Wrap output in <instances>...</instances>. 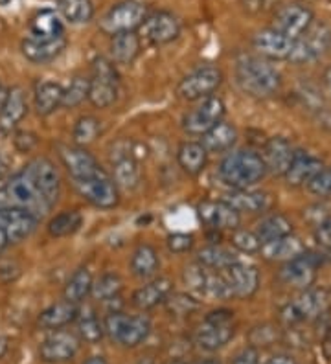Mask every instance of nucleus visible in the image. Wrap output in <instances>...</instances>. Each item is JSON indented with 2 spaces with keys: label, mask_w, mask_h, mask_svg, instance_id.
Wrapping results in <instances>:
<instances>
[{
  "label": "nucleus",
  "mask_w": 331,
  "mask_h": 364,
  "mask_svg": "<svg viewBox=\"0 0 331 364\" xmlns=\"http://www.w3.org/2000/svg\"><path fill=\"white\" fill-rule=\"evenodd\" d=\"M236 81L239 89L252 98L265 100L278 94L282 89V76L267 59L243 55L236 63Z\"/></svg>",
  "instance_id": "nucleus-1"
},
{
  "label": "nucleus",
  "mask_w": 331,
  "mask_h": 364,
  "mask_svg": "<svg viewBox=\"0 0 331 364\" xmlns=\"http://www.w3.org/2000/svg\"><path fill=\"white\" fill-rule=\"evenodd\" d=\"M267 175L261 155L251 149H241L226 155L219 164V177L232 190L251 188Z\"/></svg>",
  "instance_id": "nucleus-2"
},
{
  "label": "nucleus",
  "mask_w": 331,
  "mask_h": 364,
  "mask_svg": "<svg viewBox=\"0 0 331 364\" xmlns=\"http://www.w3.org/2000/svg\"><path fill=\"white\" fill-rule=\"evenodd\" d=\"M0 206L26 210L39 219H43L46 212L52 210V206L44 200V197L22 171L14 175L4 186L0 188Z\"/></svg>",
  "instance_id": "nucleus-3"
},
{
  "label": "nucleus",
  "mask_w": 331,
  "mask_h": 364,
  "mask_svg": "<svg viewBox=\"0 0 331 364\" xmlns=\"http://www.w3.org/2000/svg\"><path fill=\"white\" fill-rule=\"evenodd\" d=\"M120 74L110 59L98 55L93 61V72L88 80V102L96 109H109L118 100Z\"/></svg>",
  "instance_id": "nucleus-4"
},
{
  "label": "nucleus",
  "mask_w": 331,
  "mask_h": 364,
  "mask_svg": "<svg viewBox=\"0 0 331 364\" xmlns=\"http://www.w3.org/2000/svg\"><path fill=\"white\" fill-rule=\"evenodd\" d=\"M236 335L234 311L216 309L208 313L195 329V344L204 351H217L225 348Z\"/></svg>",
  "instance_id": "nucleus-5"
},
{
  "label": "nucleus",
  "mask_w": 331,
  "mask_h": 364,
  "mask_svg": "<svg viewBox=\"0 0 331 364\" xmlns=\"http://www.w3.org/2000/svg\"><path fill=\"white\" fill-rule=\"evenodd\" d=\"M105 333L120 346L137 348L151 333V320L146 315H125L122 311H110L103 320Z\"/></svg>",
  "instance_id": "nucleus-6"
},
{
  "label": "nucleus",
  "mask_w": 331,
  "mask_h": 364,
  "mask_svg": "<svg viewBox=\"0 0 331 364\" xmlns=\"http://www.w3.org/2000/svg\"><path fill=\"white\" fill-rule=\"evenodd\" d=\"M147 6L140 0H122L103 15L100 28L107 36H116L124 31H137L147 17Z\"/></svg>",
  "instance_id": "nucleus-7"
},
{
  "label": "nucleus",
  "mask_w": 331,
  "mask_h": 364,
  "mask_svg": "<svg viewBox=\"0 0 331 364\" xmlns=\"http://www.w3.org/2000/svg\"><path fill=\"white\" fill-rule=\"evenodd\" d=\"M223 83V72L214 65H201L184 76L177 87L179 98L186 102H201L204 98L214 96Z\"/></svg>",
  "instance_id": "nucleus-8"
},
{
  "label": "nucleus",
  "mask_w": 331,
  "mask_h": 364,
  "mask_svg": "<svg viewBox=\"0 0 331 364\" xmlns=\"http://www.w3.org/2000/svg\"><path fill=\"white\" fill-rule=\"evenodd\" d=\"M327 293L324 289H304L293 302L282 309V320L285 324H300L308 320L320 318L327 309Z\"/></svg>",
  "instance_id": "nucleus-9"
},
{
  "label": "nucleus",
  "mask_w": 331,
  "mask_h": 364,
  "mask_svg": "<svg viewBox=\"0 0 331 364\" xmlns=\"http://www.w3.org/2000/svg\"><path fill=\"white\" fill-rule=\"evenodd\" d=\"M331 48V30L324 23L313 21L311 26L302 33L298 39H295L293 53L289 61L295 65H304V63L317 61L322 58L326 50Z\"/></svg>",
  "instance_id": "nucleus-10"
},
{
  "label": "nucleus",
  "mask_w": 331,
  "mask_h": 364,
  "mask_svg": "<svg viewBox=\"0 0 331 364\" xmlns=\"http://www.w3.org/2000/svg\"><path fill=\"white\" fill-rule=\"evenodd\" d=\"M226 112L225 102L219 96H210V98L201 100L195 109L186 112L182 118V129L191 136H203L204 133L212 129L214 125L223 122Z\"/></svg>",
  "instance_id": "nucleus-11"
},
{
  "label": "nucleus",
  "mask_w": 331,
  "mask_h": 364,
  "mask_svg": "<svg viewBox=\"0 0 331 364\" xmlns=\"http://www.w3.org/2000/svg\"><path fill=\"white\" fill-rule=\"evenodd\" d=\"M72 186L78 191V196L83 197L96 208L110 210L118 206L120 191L109 173L98 175V177L83 178V181H72Z\"/></svg>",
  "instance_id": "nucleus-12"
},
{
  "label": "nucleus",
  "mask_w": 331,
  "mask_h": 364,
  "mask_svg": "<svg viewBox=\"0 0 331 364\" xmlns=\"http://www.w3.org/2000/svg\"><path fill=\"white\" fill-rule=\"evenodd\" d=\"M22 173L26 175L31 181V184L37 188L41 196L44 197V200L48 203L50 206H53L58 203L59 193H61V178H59L58 169L56 166L50 162L48 159H33L30 160Z\"/></svg>",
  "instance_id": "nucleus-13"
},
{
  "label": "nucleus",
  "mask_w": 331,
  "mask_h": 364,
  "mask_svg": "<svg viewBox=\"0 0 331 364\" xmlns=\"http://www.w3.org/2000/svg\"><path fill=\"white\" fill-rule=\"evenodd\" d=\"M110 160H112V181L116 186L127 191L137 190L142 182V169L138 156L131 149V144H116Z\"/></svg>",
  "instance_id": "nucleus-14"
},
{
  "label": "nucleus",
  "mask_w": 331,
  "mask_h": 364,
  "mask_svg": "<svg viewBox=\"0 0 331 364\" xmlns=\"http://www.w3.org/2000/svg\"><path fill=\"white\" fill-rule=\"evenodd\" d=\"M320 263H322V258L318 254L304 250L300 256L283 263L282 271H280V280L289 287L302 289V291L313 287Z\"/></svg>",
  "instance_id": "nucleus-15"
},
{
  "label": "nucleus",
  "mask_w": 331,
  "mask_h": 364,
  "mask_svg": "<svg viewBox=\"0 0 331 364\" xmlns=\"http://www.w3.org/2000/svg\"><path fill=\"white\" fill-rule=\"evenodd\" d=\"M181 21L175 15L169 11H153L140 24L138 36L149 45H168L181 36Z\"/></svg>",
  "instance_id": "nucleus-16"
},
{
  "label": "nucleus",
  "mask_w": 331,
  "mask_h": 364,
  "mask_svg": "<svg viewBox=\"0 0 331 364\" xmlns=\"http://www.w3.org/2000/svg\"><path fill=\"white\" fill-rule=\"evenodd\" d=\"M58 153L72 181H83V178L98 177V175L107 173L105 169L100 166V162L85 147L75 146V144L74 146L59 144Z\"/></svg>",
  "instance_id": "nucleus-17"
},
{
  "label": "nucleus",
  "mask_w": 331,
  "mask_h": 364,
  "mask_svg": "<svg viewBox=\"0 0 331 364\" xmlns=\"http://www.w3.org/2000/svg\"><path fill=\"white\" fill-rule=\"evenodd\" d=\"M197 215L210 230L234 232L241 225V213L234 206H230L225 199L199 203Z\"/></svg>",
  "instance_id": "nucleus-18"
},
{
  "label": "nucleus",
  "mask_w": 331,
  "mask_h": 364,
  "mask_svg": "<svg viewBox=\"0 0 331 364\" xmlns=\"http://www.w3.org/2000/svg\"><path fill=\"white\" fill-rule=\"evenodd\" d=\"M78 351H80V337L65 329H56L41 342L39 357L43 363L61 364L74 359Z\"/></svg>",
  "instance_id": "nucleus-19"
},
{
  "label": "nucleus",
  "mask_w": 331,
  "mask_h": 364,
  "mask_svg": "<svg viewBox=\"0 0 331 364\" xmlns=\"http://www.w3.org/2000/svg\"><path fill=\"white\" fill-rule=\"evenodd\" d=\"M313 21V11H311L308 6L293 2V4L282 6V8L276 11L273 28L276 31H280V33H283L285 37H289V39L295 41L311 26Z\"/></svg>",
  "instance_id": "nucleus-20"
},
{
  "label": "nucleus",
  "mask_w": 331,
  "mask_h": 364,
  "mask_svg": "<svg viewBox=\"0 0 331 364\" xmlns=\"http://www.w3.org/2000/svg\"><path fill=\"white\" fill-rule=\"evenodd\" d=\"M39 218L21 208L0 206V230L4 232L8 243H21L36 232Z\"/></svg>",
  "instance_id": "nucleus-21"
},
{
  "label": "nucleus",
  "mask_w": 331,
  "mask_h": 364,
  "mask_svg": "<svg viewBox=\"0 0 331 364\" xmlns=\"http://www.w3.org/2000/svg\"><path fill=\"white\" fill-rule=\"evenodd\" d=\"M221 274L225 276L232 298L247 300V298L254 296L260 287V274H258L256 267L239 262V259L223 269Z\"/></svg>",
  "instance_id": "nucleus-22"
},
{
  "label": "nucleus",
  "mask_w": 331,
  "mask_h": 364,
  "mask_svg": "<svg viewBox=\"0 0 331 364\" xmlns=\"http://www.w3.org/2000/svg\"><path fill=\"white\" fill-rule=\"evenodd\" d=\"M252 45H254V50L263 59H269V61H289L295 41L276 31L274 28H267V30L258 31L254 39H252Z\"/></svg>",
  "instance_id": "nucleus-23"
},
{
  "label": "nucleus",
  "mask_w": 331,
  "mask_h": 364,
  "mask_svg": "<svg viewBox=\"0 0 331 364\" xmlns=\"http://www.w3.org/2000/svg\"><path fill=\"white\" fill-rule=\"evenodd\" d=\"M324 164L318 156L311 155L308 151L296 149L295 156H293L291 164L283 173V178L289 186H308L309 182L313 181L320 171H322Z\"/></svg>",
  "instance_id": "nucleus-24"
},
{
  "label": "nucleus",
  "mask_w": 331,
  "mask_h": 364,
  "mask_svg": "<svg viewBox=\"0 0 331 364\" xmlns=\"http://www.w3.org/2000/svg\"><path fill=\"white\" fill-rule=\"evenodd\" d=\"M295 153L296 147L293 146L291 140H287L283 136H273L265 142L261 160H263L267 171L283 177V173H285L289 164H291Z\"/></svg>",
  "instance_id": "nucleus-25"
},
{
  "label": "nucleus",
  "mask_w": 331,
  "mask_h": 364,
  "mask_svg": "<svg viewBox=\"0 0 331 364\" xmlns=\"http://www.w3.org/2000/svg\"><path fill=\"white\" fill-rule=\"evenodd\" d=\"M22 53L30 63L44 65V63L53 61L66 48V37H53V39H36V37H26L22 41Z\"/></svg>",
  "instance_id": "nucleus-26"
},
{
  "label": "nucleus",
  "mask_w": 331,
  "mask_h": 364,
  "mask_svg": "<svg viewBox=\"0 0 331 364\" xmlns=\"http://www.w3.org/2000/svg\"><path fill=\"white\" fill-rule=\"evenodd\" d=\"M173 293V284L168 278H154L142 285L140 289L135 291L132 294V306L140 309V311H149L157 306L164 304L168 300L169 294Z\"/></svg>",
  "instance_id": "nucleus-27"
},
{
  "label": "nucleus",
  "mask_w": 331,
  "mask_h": 364,
  "mask_svg": "<svg viewBox=\"0 0 331 364\" xmlns=\"http://www.w3.org/2000/svg\"><path fill=\"white\" fill-rule=\"evenodd\" d=\"M225 200L230 206H234L239 213H265L273 206V197L267 191H256L251 188L232 190L228 196H225Z\"/></svg>",
  "instance_id": "nucleus-28"
},
{
  "label": "nucleus",
  "mask_w": 331,
  "mask_h": 364,
  "mask_svg": "<svg viewBox=\"0 0 331 364\" xmlns=\"http://www.w3.org/2000/svg\"><path fill=\"white\" fill-rule=\"evenodd\" d=\"M305 250L304 243L300 241V237H296L295 234L283 235V237H278V240L267 241V243L261 245V256H263L267 262H280L285 263L289 259L300 256Z\"/></svg>",
  "instance_id": "nucleus-29"
},
{
  "label": "nucleus",
  "mask_w": 331,
  "mask_h": 364,
  "mask_svg": "<svg viewBox=\"0 0 331 364\" xmlns=\"http://www.w3.org/2000/svg\"><path fill=\"white\" fill-rule=\"evenodd\" d=\"M142 50V39L137 31H124V33H116L110 39V55L112 63L116 65H124L129 67L137 61Z\"/></svg>",
  "instance_id": "nucleus-30"
},
{
  "label": "nucleus",
  "mask_w": 331,
  "mask_h": 364,
  "mask_svg": "<svg viewBox=\"0 0 331 364\" xmlns=\"http://www.w3.org/2000/svg\"><path fill=\"white\" fill-rule=\"evenodd\" d=\"M28 112V103L24 90L21 87H14L8 90V98H6L4 105L0 109V129L8 133V131L15 129L22 122V118Z\"/></svg>",
  "instance_id": "nucleus-31"
},
{
  "label": "nucleus",
  "mask_w": 331,
  "mask_h": 364,
  "mask_svg": "<svg viewBox=\"0 0 331 364\" xmlns=\"http://www.w3.org/2000/svg\"><path fill=\"white\" fill-rule=\"evenodd\" d=\"M63 87L58 81H41L37 83L33 92V105L37 114L48 116L53 111H58L63 103Z\"/></svg>",
  "instance_id": "nucleus-32"
},
{
  "label": "nucleus",
  "mask_w": 331,
  "mask_h": 364,
  "mask_svg": "<svg viewBox=\"0 0 331 364\" xmlns=\"http://www.w3.org/2000/svg\"><path fill=\"white\" fill-rule=\"evenodd\" d=\"M177 162L181 166L184 173L195 175L203 173V169L208 164V151L201 142H182L177 151Z\"/></svg>",
  "instance_id": "nucleus-33"
},
{
  "label": "nucleus",
  "mask_w": 331,
  "mask_h": 364,
  "mask_svg": "<svg viewBox=\"0 0 331 364\" xmlns=\"http://www.w3.org/2000/svg\"><path fill=\"white\" fill-rule=\"evenodd\" d=\"M65 36V26L53 9H41L30 21V37L36 39H53Z\"/></svg>",
  "instance_id": "nucleus-34"
},
{
  "label": "nucleus",
  "mask_w": 331,
  "mask_h": 364,
  "mask_svg": "<svg viewBox=\"0 0 331 364\" xmlns=\"http://www.w3.org/2000/svg\"><path fill=\"white\" fill-rule=\"evenodd\" d=\"M131 272L140 280H151L157 276L160 269V259L157 250L151 245H138L131 256Z\"/></svg>",
  "instance_id": "nucleus-35"
},
{
  "label": "nucleus",
  "mask_w": 331,
  "mask_h": 364,
  "mask_svg": "<svg viewBox=\"0 0 331 364\" xmlns=\"http://www.w3.org/2000/svg\"><path fill=\"white\" fill-rule=\"evenodd\" d=\"M236 142H238V129L226 122L214 125L212 129L203 134V140H201L208 153H225L232 149Z\"/></svg>",
  "instance_id": "nucleus-36"
},
{
  "label": "nucleus",
  "mask_w": 331,
  "mask_h": 364,
  "mask_svg": "<svg viewBox=\"0 0 331 364\" xmlns=\"http://www.w3.org/2000/svg\"><path fill=\"white\" fill-rule=\"evenodd\" d=\"M78 309H80V307L75 306V304L63 300V302L52 304L50 307H46V309L39 315V320H37V322H39L41 328L44 329H52V331L63 329L65 326L74 322L75 316H78Z\"/></svg>",
  "instance_id": "nucleus-37"
},
{
  "label": "nucleus",
  "mask_w": 331,
  "mask_h": 364,
  "mask_svg": "<svg viewBox=\"0 0 331 364\" xmlns=\"http://www.w3.org/2000/svg\"><path fill=\"white\" fill-rule=\"evenodd\" d=\"M93 284H94V278H93V272L88 271L87 267H81L74 274L68 278L66 282L65 289H63V296H65L66 302L70 304H81L85 298L90 294L93 291Z\"/></svg>",
  "instance_id": "nucleus-38"
},
{
  "label": "nucleus",
  "mask_w": 331,
  "mask_h": 364,
  "mask_svg": "<svg viewBox=\"0 0 331 364\" xmlns=\"http://www.w3.org/2000/svg\"><path fill=\"white\" fill-rule=\"evenodd\" d=\"M59 17L72 24L90 23L94 17L93 0H56Z\"/></svg>",
  "instance_id": "nucleus-39"
},
{
  "label": "nucleus",
  "mask_w": 331,
  "mask_h": 364,
  "mask_svg": "<svg viewBox=\"0 0 331 364\" xmlns=\"http://www.w3.org/2000/svg\"><path fill=\"white\" fill-rule=\"evenodd\" d=\"M289 234H293V223L285 215H282V213H270L256 228V235L261 245Z\"/></svg>",
  "instance_id": "nucleus-40"
},
{
  "label": "nucleus",
  "mask_w": 331,
  "mask_h": 364,
  "mask_svg": "<svg viewBox=\"0 0 331 364\" xmlns=\"http://www.w3.org/2000/svg\"><path fill=\"white\" fill-rule=\"evenodd\" d=\"M78 324V333H80V341L88 342V344H96L103 338L105 335V328H103V322L98 318L96 313L93 309H78V316L74 320Z\"/></svg>",
  "instance_id": "nucleus-41"
},
{
  "label": "nucleus",
  "mask_w": 331,
  "mask_h": 364,
  "mask_svg": "<svg viewBox=\"0 0 331 364\" xmlns=\"http://www.w3.org/2000/svg\"><path fill=\"white\" fill-rule=\"evenodd\" d=\"M197 262L206 269H212V271H223L234 262H238V256L232 250L223 249L219 245H210V247L199 250Z\"/></svg>",
  "instance_id": "nucleus-42"
},
{
  "label": "nucleus",
  "mask_w": 331,
  "mask_h": 364,
  "mask_svg": "<svg viewBox=\"0 0 331 364\" xmlns=\"http://www.w3.org/2000/svg\"><path fill=\"white\" fill-rule=\"evenodd\" d=\"M81 225H83V215L78 210H65L50 219L48 234L52 237H66L80 230Z\"/></svg>",
  "instance_id": "nucleus-43"
},
{
  "label": "nucleus",
  "mask_w": 331,
  "mask_h": 364,
  "mask_svg": "<svg viewBox=\"0 0 331 364\" xmlns=\"http://www.w3.org/2000/svg\"><path fill=\"white\" fill-rule=\"evenodd\" d=\"M122 289H124V280L120 278V274L107 272L94 282L90 294L100 302H110V300H118Z\"/></svg>",
  "instance_id": "nucleus-44"
},
{
  "label": "nucleus",
  "mask_w": 331,
  "mask_h": 364,
  "mask_svg": "<svg viewBox=\"0 0 331 364\" xmlns=\"http://www.w3.org/2000/svg\"><path fill=\"white\" fill-rule=\"evenodd\" d=\"M102 133V124L94 116H81L80 120L75 122L74 129H72V138H74L75 146H88L93 144Z\"/></svg>",
  "instance_id": "nucleus-45"
},
{
  "label": "nucleus",
  "mask_w": 331,
  "mask_h": 364,
  "mask_svg": "<svg viewBox=\"0 0 331 364\" xmlns=\"http://www.w3.org/2000/svg\"><path fill=\"white\" fill-rule=\"evenodd\" d=\"M88 98V80L83 76H75L70 81L68 87L63 89V107L66 109H74V107L81 105L85 100Z\"/></svg>",
  "instance_id": "nucleus-46"
},
{
  "label": "nucleus",
  "mask_w": 331,
  "mask_h": 364,
  "mask_svg": "<svg viewBox=\"0 0 331 364\" xmlns=\"http://www.w3.org/2000/svg\"><path fill=\"white\" fill-rule=\"evenodd\" d=\"M232 245H234V249L239 250L243 254H256L260 252L261 243L258 240L256 232L251 230H241V228H236L232 232V237H230Z\"/></svg>",
  "instance_id": "nucleus-47"
},
{
  "label": "nucleus",
  "mask_w": 331,
  "mask_h": 364,
  "mask_svg": "<svg viewBox=\"0 0 331 364\" xmlns=\"http://www.w3.org/2000/svg\"><path fill=\"white\" fill-rule=\"evenodd\" d=\"M164 304H168L169 311L177 316H184V315H190L191 311H195L199 307V300L197 298L191 296L190 293L188 294H169L168 300Z\"/></svg>",
  "instance_id": "nucleus-48"
},
{
  "label": "nucleus",
  "mask_w": 331,
  "mask_h": 364,
  "mask_svg": "<svg viewBox=\"0 0 331 364\" xmlns=\"http://www.w3.org/2000/svg\"><path fill=\"white\" fill-rule=\"evenodd\" d=\"M308 190L318 197L331 196V168H322V171L308 184Z\"/></svg>",
  "instance_id": "nucleus-49"
},
{
  "label": "nucleus",
  "mask_w": 331,
  "mask_h": 364,
  "mask_svg": "<svg viewBox=\"0 0 331 364\" xmlns=\"http://www.w3.org/2000/svg\"><path fill=\"white\" fill-rule=\"evenodd\" d=\"M168 245L169 252L173 254H184L188 250L194 249V235L191 234H184V232H177V234L168 235Z\"/></svg>",
  "instance_id": "nucleus-50"
},
{
  "label": "nucleus",
  "mask_w": 331,
  "mask_h": 364,
  "mask_svg": "<svg viewBox=\"0 0 331 364\" xmlns=\"http://www.w3.org/2000/svg\"><path fill=\"white\" fill-rule=\"evenodd\" d=\"M315 241L320 247V252L331 256V218L318 223L317 230H315Z\"/></svg>",
  "instance_id": "nucleus-51"
},
{
  "label": "nucleus",
  "mask_w": 331,
  "mask_h": 364,
  "mask_svg": "<svg viewBox=\"0 0 331 364\" xmlns=\"http://www.w3.org/2000/svg\"><path fill=\"white\" fill-rule=\"evenodd\" d=\"M37 142H39V140H37V136L33 133H30V131H19L14 138L15 147H17L19 151H22V153L31 151V149L37 146Z\"/></svg>",
  "instance_id": "nucleus-52"
},
{
  "label": "nucleus",
  "mask_w": 331,
  "mask_h": 364,
  "mask_svg": "<svg viewBox=\"0 0 331 364\" xmlns=\"http://www.w3.org/2000/svg\"><path fill=\"white\" fill-rule=\"evenodd\" d=\"M232 364H261L260 363V351L254 346H248L241 350L238 355L232 359Z\"/></svg>",
  "instance_id": "nucleus-53"
},
{
  "label": "nucleus",
  "mask_w": 331,
  "mask_h": 364,
  "mask_svg": "<svg viewBox=\"0 0 331 364\" xmlns=\"http://www.w3.org/2000/svg\"><path fill=\"white\" fill-rule=\"evenodd\" d=\"M265 364H296V363H295V359L289 355H274V357H270V359L267 360Z\"/></svg>",
  "instance_id": "nucleus-54"
},
{
  "label": "nucleus",
  "mask_w": 331,
  "mask_h": 364,
  "mask_svg": "<svg viewBox=\"0 0 331 364\" xmlns=\"http://www.w3.org/2000/svg\"><path fill=\"white\" fill-rule=\"evenodd\" d=\"M8 173H9L8 160H6V156L0 155V181H4V178L8 177Z\"/></svg>",
  "instance_id": "nucleus-55"
},
{
  "label": "nucleus",
  "mask_w": 331,
  "mask_h": 364,
  "mask_svg": "<svg viewBox=\"0 0 331 364\" xmlns=\"http://www.w3.org/2000/svg\"><path fill=\"white\" fill-rule=\"evenodd\" d=\"M8 350H9V338L0 337V359L8 353Z\"/></svg>",
  "instance_id": "nucleus-56"
},
{
  "label": "nucleus",
  "mask_w": 331,
  "mask_h": 364,
  "mask_svg": "<svg viewBox=\"0 0 331 364\" xmlns=\"http://www.w3.org/2000/svg\"><path fill=\"white\" fill-rule=\"evenodd\" d=\"M83 364H109V360L102 355H94V357H88Z\"/></svg>",
  "instance_id": "nucleus-57"
},
{
  "label": "nucleus",
  "mask_w": 331,
  "mask_h": 364,
  "mask_svg": "<svg viewBox=\"0 0 331 364\" xmlns=\"http://www.w3.org/2000/svg\"><path fill=\"white\" fill-rule=\"evenodd\" d=\"M324 85H326V89L331 94V67H327L326 72H324Z\"/></svg>",
  "instance_id": "nucleus-58"
},
{
  "label": "nucleus",
  "mask_w": 331,
  "mask_h": 364,
  "mask_svg": "<svg viewBox=\"0 0 331 364\" xmlns=\"http://www.w3.org/2000/svg\"><path fill=\"white\" fill-rule=\"evenodd\" d=\"M6 98H8V89H6L4 85L0 83V109H2V105H4Z\"/></svg>",
  "instance_id": "nucleus-59"
},
{
  "label": "nucleus",
  "mask_w": 331,
  "mask_h": 364,
  "mask_svg": "<svg viewBox=\"0 0 331 364\" xmlns=\"http://www.w3.org/2000/svg\"><path fill=\"white\" fill-rule=\"evenodd\" d=\"M6 245H8V241H6V235H4V232L0 230V252L4 250Z\"/></svg>",
  "instance_id": "nucleus-60"
},
{
  "label": "nucleus",
  "mask_w": 331,
  "mask_h": 364,
  "mask_svg": "<svg viewBox=\"0 0 331 364\" xmlns=\"http://www.w3.org/2000/svg\"><path fill=\"white\" fill-rule=\"evenodd\" d=\"M194 364H221V363L217 359H203V360H197V363Z\"/></svg>",
  "instance_id": "nucleus-61"
},
{
  "label": "nucleus",
  "mask_w": 331,
  "mask_h": 364,
  "mask_svg": "<svg viewBox=\"0 0 331 364\" xmlns=\"http://www.w3.org/2000/svg\"><path fill=\"white\" fill-rule=\"evenodd\" d=\"M11 0H0V6H8Z\"/></svg>",
  "instance_id": "nucleus-62"
},
{
  "label": "nucleus",
  "mask_w": 331,
  "mask_h": 364,
  "mask_svg": "<svg viewBox=\"0 0 331 364\" xmlns=\"http://www.w3.org/2000/svg\"><path fill=\"white\" fill-rule=\"evenodd\" d=\"M172 364H181V363H172Z\"/></svg>",
  "instance_id": "nucleus-63"
}]
</instances>
